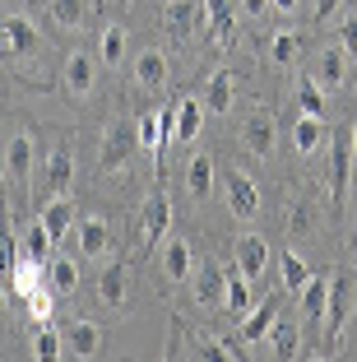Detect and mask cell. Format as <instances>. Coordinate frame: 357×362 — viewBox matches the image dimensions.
<instances>
[{
    "instance_id": "6da1fadb",
    "label": "cell",
    "mask_w": 357,
    "mask_h": 362,
    "mask_svg": "<svg viewBox=\"0 0 357 362\" xmlns=\"http://www.w3.org/2000/svg\"><path fill=\"white\" fill-rule=\"evenodd\" d=\"M135 149H144V144H139V126L112 121L107 135H103V172H121L130 158H135Z\"/></svg>"
},
{
    "instance_id": "7a4b0ae2",
    "label": "cell",
    "mask_w": 357,
    "mask_h": 362,
    "mask_svg": "<svg viewBox=\"0 0 357 362\" xmlns=\"http://www.w3.org/2000/svg\"><path fill=\"white\" fill-rule=\"evenodd\" d=\"M353 311H357L353 284H348V279H334V288H329V307H325V339H329V349L344 344V330H348V320H353Z\"/></svg>"
},
{
    "instance_id": "3957f363",
    "label": "cell",
    "mask_w": 357,
    "mask_h": 362,
    "mask_svg": "<svg viewBox=\"0 0 357 362\" xmlns=\"http://www.w3.org/2000/svg\"><path fill=\"white\" fill-rule=\"evenodd\" d=\"M274 139H279V126H274V117L264 112V107H255L251 117L242 121V149L251 153V158H274Z\"/></svg>"
},
{
    "instance_id": "277c9868",
    "label": "cell",
    "mask_w": 357,
    "mask_h": 362,
    "mask_svg": "<svg viewBox=\"0 0 357 362\" xmlns=\"http://www.w3.org/2000/svg\"><path fill=\"white\" fill-rule=\"evenodd\" d=\"M311 79L325 93H339L348 84V47H320L315 61H311Z\"/></svg>"
},
{
    "instance_id": "5b68a950",
    "label": "cell",
    "mask_w": 357,
    "mask_h": 362,
    "mask_svg": "<svg viewBox=\"0 0 357 362\" xmlns=\"http://www.w3.org/2000/svg\"><path fill=\"white\" fill-rule=\"evenodd\" d=\"M353 135H334V153H329V195H334V204L348 200V181H353Z\"/></svg>"
},
{
    "instance_id": "8992f818",
    "label": "cell",
    "mask_w": 357,
    "mask_h": 362,
    "mask_svg": "<svg viewBox=\"0 0 357 362\" xmlns=\"http://www.w3.org/2000/svg\"><path fill=\"white\" fill-rule=\"evenodd\" d=\"M74 237H79V251H84L88 260H107L112 256V223L98 218V214L79 218V223H74Z\"/></svg>"
},
{
    "instance_id": "52a82bcc",
    "label": "cell",
    "mask_w": 357,
    "mask_h": 362,
    "mask_svg": "<svg viewBox=\"0 0 357 362\" xmlns=\"http://www.w3.org/2000/svg\"><path fill=\"white\" fill-rule=\"evenodd\" d=\"M93 79H98V61L88 52H70V56H65L61 84H65L70 98H88V93H93Z\"/></svg>"
},
{
    "instance_id": "ba28073f",
    "label": "cell",
    "mask_w": 357,
    "mask_h": 362,
    "mask_svg": "<svg viewBox=\"0 0 357 362\" xmlns=\"http://www.w3.org/2000/svg\"><path fill=\"white\" fill-rule=\"evenodd\" d=\"M33 158H37V149H33V135H28V130L10 135V144H5V177H10V181H19V186H28Z\"/></svg>"
},
{
    "instance_id": "9c48e42d",
    "label": "cell",
    "mask_w": 357,
    "mask_h": 362,
    "mask_svg": "<svg viewBox=\"0 0 357 362\" xmlns=\"http://www.w3.org/2000/svg\"><path fill=\"white\" fill-rule=\"evenodd\" d=\"M228 204L242 223L260 214V191H255V181L246 177V172H228Z\"/></svg>"
},
{
    "instance_id": "30bf717a",
    "label": "cell",
    "mask_w": 357,
    "mask_h": 362,
    "mask_svg": "<svg viewBox=\"0 0 357 362\" xmlns=\"http://www.w3.org/2000/svg\"><path fill=\"white\" fill-rule=\"evenodd\" d=\"M74 223H79V209H74V200H70V195H52V204L42 209V228L52 233V242L61 246V237H70Z\"/></svg>"
},
{
    "instance_id": "8fae6325",
    "label": "cell",
    "mask_w": 357,
    "mask_h": 362,
    "mask_svg": "<svg viewBox=\"0 0 357 362\" xmlns=\"http://www.w3.org/2000/svg\"><path fill=\"white\" fill-rule=\"evenodd\" d=\"M168 56L163 52H153V47H144V52L135 56V84L144 88V93H158V88L168 84Z\"/></svg>"
},
{
    "instance_id": "7c38bea8",
    "label": "cell",
    "mask_w": 357,
    "mask_h": 362,
    "mask_svg": "<svg viewBox=\"0 0 357 362\" xmlns=\"http://www.w3.org/2000/svg\"><path fill=\"white\" fill-rule=\"evenodd\" d=\"M42 177H47V195H70L74 186V153L70 149H52L42 163Z\"/></svg>"
},
{
    "instance_id": "4fadbf2b",
    "label": "cell",
    "mask_w": 357,
    "mask_h": 362,
    "mask_svg": "<svg viewBox=\"0 0 357 362\" xmlns=\"http://www.w3.org/2000/svg\"><path fill=\"white\" fill-rule=\"evenodd\" d=\"M168 223H172V204H168V195H148L144 218H139V242L153 246L158 237H168Z\"/></svg>"
},
{
    "instance_id": "5bb4252c",
    "label": "cell",
    "mask_w": 357,
    "mask_h": 362,
    "mask_svg": "<svg viewBox=\"0 0 357 362\" xmlns=\"http://www.w3.org/2000/svg\"><path fill=\"white\" fill-rule=\"evenodd\" d=\"M264 265H269V246H264V237L260 233L237 237V269H242L246 279H260Z\"/></svg>"
},
{
    "instance_id": "9a60e30c",
    "label": "cell",
    "mask_w": 357,
    "mask_h": 362,
    "mask_svg": "<svg viewBox=\"0 0 357 362\" xmlns=\"http://www.w3.org/2000/svg\"><path fill=\"white\" fill-rule=\"evenodd\" d=\"M232 103H237V79H232V70H213L209 93H204V112H209V117H228Z\"/></svg>"
},
{
    "instance_id": "2e32d148",
    "label": "cell",
    "mask_w": 357,
    "mask_h": 362,
    "mask_svg": "<svg viewBox=\"0 0 357 362\" xmlns=\"http://www.w3.org/2000/svg\"><path fill=\"white\" fill-rule=\"evenodd\" d=\"M274 320H279V293H274V298H264L255 311H246V316H242V339H246V344H260V339H269Z\"/></svg>"
},
{
    "instance_id": "e0dca14e",
    "label": "cell",
    "mask_w": 357,
    "mask_h": 362,
    "mask_svg": "<svg viewBox=\"0 0 357 362\" xmlns=\"http://www.w3.org/2000/svg\"><path fill=\"white\" fill-rule=\"evenodd\" d=\"M65 349L74 358H98L103 353V330H98L93 320H70L65 325Z\"/></svg>"
},
{
    "instance_id": "ac0fdd59",
    "label": "cell",
    "mask_w": 357,
    "mask_h": 362,
    "mask_svg": "<svg viewBox=\"0 0 357 362\" xmlns=\"http://www.w3.org/2000/svg\"><path fill=\"white\" fill-rule=\"evenodd\" d=\"M0 33H5V37H10V47H14V52H23V56H37V52H42V33L33 28L28 14H10V19L0 23Z\"/></svg>"
},
{
    "instance_id": "d6986e66",
    "label": "cell",
    "mask_w": 357,
    "mask_h": 362,
    "mask_svg": "<svg viewBox=\"0 0 357 362\" xmlns=\"http://www.w3.org/2000/svg\"><path fill=\"white\" fill-rule=\"evenodd\" d=\"M204 33H209L218 47L232 42V33H237V14H232L228 0H204Z\"/></svg>"
},
{
    "instance_id": "ffe728a7",
    "label": "cell",
    "mask_w": 357,
    "mask_h": 362,
    "mask_svg": "<svg viewBox=\"0 0 357 362\" xmlns=\"http://www.w3.org/2000/svg\"><path fill=\"white\" fill-rule=\"evenodd\" d=\"M329 288H334V274H311V279H306V288L297 293V298H302V316L306 320H325Z\"/></svg>"
},
{
    "instance_id": "44dd1931",
    "label": "cell",
    "mask_w": 357,
    "mask_h": 362,
    "mask_svg": "<svg viewBox=\"0 0 357 362\" xmlns=\"http://www.w3.org/2000/svg\"><path fill=\"white\" fill-rule=\"evenodd\" d=\"M126 288H130V269L126 265H107L103 274H98V298H103V307L121 311L126 307Z\"/></svg>"
},
{
    "instance_id": "7402d4cb",
    "label": "cell",
    "mask_w": 357,
    "mask_h": 362,
    "mask_svg": "<svg viewBox=\"0 0 357 362\" xmlns=\"http://www.w3.org/2000/svg\"><path fill=\"white\" fill-rule=\"evenodd\" d=\"M329 139V130H325V117H311V112H302V121L293 126V149L302 153V158H311L320 144Z\"/></svg>"
},
{
    "instance_id": "603a6c76",
    "label": "cell",
    "mask_w": 357,
    "mask_h": 362,
    "mask_svg": "<svg viewBox=\"0 0 357 362\" xmlns=\"http://www.w3.org/2000/svg\"><path fill=\"white\" fill-rule=\"evenodd\" d=\"M163 269H168L172 284H186V279H190L195 256H190V242H186V237H168V246H163Z\"/></svg>"
},
{
    "instance_id": "cb8c5ba5",
    "label": "cell",
    "mask_w": 357,
    "mask_h": 362,
    "mask_svg": "<svg viewBox=\"0 0 357 362\" xmlns=\"http://www.w3.org/2000/svg\"><path fill=\"white\" fill-rule=\"evenodd\" d=\"M47 284H52L56 298H70L74 288H79V265L70 256H52L47 260Z\"/></svg>"
},
{
    "instance_id": "d4e9b609",
    "label": "cell",
    "mask_w": 357,
    "mask_h": 362,
    "mask_svg": "<svg viewBox=\"0 0 357 362\" xmlns=\"http://www.w3.org/2000/svg\"><path fill=\"white\" fill-rule=\"evenodd\" d=\"M200 130H204V103L200 98H181L177 103V139H200Z\"/></svg>"
},
{
    "instance_id": "484cf974",
    "label": "cell",
    "mask_w": 357,
    "mask_h": 362,
    "mask_svg": "<svg viewBox=\"0 0 357 362\" xmlns=\"http://www.w3.org/2000/svg\"><path fill=\"white\" fill-rule=\"evenodd\" d=\"M195 14H200L195 0H168V10H163V28H168L172 37H186V33L195 28Z\"/></svg>"
},
{
    "instance_id": "4316f807",
    "label": "cell",
    "mask_w": 357,
    "mask_h": 362,
    "mask_svg": "<svg viewBox=\"0 0 357 362\" xmlns=\"http://www.w3.org/2000/svg\"><path fill=\"white\" fill-rule=\"evenodd\" d=\"M139 144H144L153 158H163L168 153V126H163V112H148V117H139Z\"/></svg>"
},
{
    "instance_id": "83f0119b",
    "label": "cell",
    "mask_w": 357,
    "mask_h": 362,
    "mask_svg": "<svg viewBox=\"0 0 357 362\" xmlns=\"http://www.w3.org/2000/svg\"><path fill=\"white\" fill-rule=\"evenodd\" d=\"M186 186H190L195 200H209V191H213V158H209V153H195V158H190Z\"/></svg>"
},
{
    "instance_id": "f1b7e54d",
    "label": "cell",
    "mask_w": 357,
    "mask_h": 362,
    "mask_svg": "<svg viewBox=\"0 0 357 362\" xmlns=\"http://www.w3.org/2000/svg\"><path fill=\"white\" fill-rule=\"evenodd\" d=\"M42 269H47V265H42V260H33V256H23L19 265L10 269V284H14V298H19V302L28 298V293H37V284H42Z\"/></svg>"
},
{
    "instance_id": "f546056e",
    "label": "cell",
    "mask_w": 357,
    "mask_h": 362,
    "mask_svg": "<svg viewBox=\"0 0 357 362\" xmlns=\"http://www.w3.org/2000/svg\"><path fill=\"white\" fill-rule=\"evenodd\" d=\"M223 293H228V269L204 265V269H200V284H195V302H200V307H213Z\"/></svg>"
},
{
    "instance_id": "4dcf8cb0",
    "label": "cell",
    "mask_w": 357,
    "mask_h": 362,
    "mask_svg": "<svg viewBox=\"0 0 357 362\" xmlns=\"http://www.w3.org/2000/svg\"><path fill=\"white\" fill-rule=\"evenodd\" d=\"M223 302H228V311L237 320L251 311V279H246L242 269H228V293H223Z\"/></svg>"
},
{
    "instance_id": "1f68e13d",
    "label": "cell",
    "mask_w": 357,
    "mask_h": 362,
    "mask_svg": "<svg viewBox=\"0 0 357 362\" xmlns=\"http://www.w3.org/2000/svg\"><path fill=\"white\" fill-rule=\"evenodd\" d=\"M279 274H283V293H302L306 279H311L315 269L306 265V260L297 256V251H283V256H279Z\"/></svg>"
},
{
    "instance_id": "d6a6232c",
    "label": "cell",
    "mask_w": 357,
    "mask_h": 362,
    "mask_svg": "<svg viewBox=\"0 0 357 362\" xmlns=\"http://www.w3.org/2000/svg\"><path fill=\"white\" fill-rule=\"evenodd\" d=\"M98 52H103V65H107V70H116V65L126 61V52H130V37H126V28H121V23L103 28V42H98Z\"/></svg>"
},
{
    "instance_id": "836d02e7",
    "label": "cell",
    "mask_w": 357,
    "mask_h": 362,
    "mask_svg": "<svg viewBox=\"0 0 357 362\" xmlns=\"http://www.w3.org/2000/svg\"><path fill=\"white\" fill-rule=\"evenodd\" d=\"M269 344H274V353H279V358H297V353H302V330H297L293 320H274Z\"/></svg>"
},
{
    "instance_id": "e575fe53",
    "label": "cell",
    "mask_w": 357,
    "mask_h": 362,
    "mask_svg": "<svg viewBox=\"0 0 357 362\" xmlns=\"http://www.w3.org/2000/svg\"><path fill=\"white\" fill-rule=\"evenodd\" d=\"M297 56H302V37H297V33H274L269 37V61L279 65V70L297 65Z\"/></svg>"
},
{
    "instance_id": "d590c367",
    "label": "cell",
    "mask_w": 357,
    "mask_h": 362,
    "mask_svg": "<svg viewBox=\"0 0 357 362\" xmlns=\"http://www.w3.org/2000/svg\"><path fill=\"white\" fill-rule=\"evenodd\" d=\"M297 107H302V112H311V117H325V88L315 84L311 75L297 84Z\"/></svg>"
},
{
    "instance_id": "8d00e7d4",
    "label": "cell",
    "mask_w": 357,
    "mask_h": 362,
    "mask_svg": "<svg viewBox=\"0 0 357 362\" xmlns=\"http://www.w3.org/2000/svg\"><path fill=\"white\" fill-rule=\"evenodd\" d=\"M61 349H65V339L52 330V325H42L37 339H33V358H37V362H56V358H61Z\"/></svg>"
},
{
    "instance_id": "74e56055",
    "label": "cell",
    "mask_w": 357,
    "mask_h": 362,
    "mask_svg": "<svg viewBox=\"0 0 357 362\" xmlns=\"http://www.w3.org/2000/svg\"><path fill=\"white\" fill-rule=\"evenodd\" d=\"M52 19L61 28H84V0H52Z\"/></svg>"
},
{
    "instance_id": "f35d334b",
    "label": "cell",
    "mask_w": 357,
    "mask_h": 362,
    "mask_svg": "<svg viewBox=\"0 0 357 362\" xmlns=\"http://www.w3.org/2000/svg\"><path fill=\"white\" fill-rule=\"evenodd\" d=\"M23 246H28V256L33 260H42V265H47V260H52V233H47V228H42V218H37V223H33L28 228V237H23Z\"/></svg>"
},
{
    "instance_id": "ab89813d",
    "label": "cell",
    "mask_w": 357,
    "mask_h": 362,
    "mask_svg": "<svg viewBox=\"0 0 357 362\" xmlns=\"http://www.w3.org/2000/svg\"><path fill=\"white\" fill-rule=\"evenodd\" d=\"M23 307H28V316L37 320V325H47V320H52V307H56L52 284H47V288H37V293H28V298H23Z\"/></svg>"
},
{
    "instance_id": "60d3db41",
    "label": "cell",
    "mask_w": 357,
    "mask_h": 362,
    "mask_svg": "<svg viewBox=\"0 0 357 362\" xmlns=\"http://www.w3.org/2000/svg\"><path fill=\"white\" fill-rule=\"evenodd\" d=\"M339 10V0H315V19H329Z\"/></svg>"
},
{
    "instance_id": "b9f144b4",
    "label": "cell",
    "mask_w": 357,
    "mask_h": 362,
    "mask_svg": "<svg viewBox=\"0 0 357 362\" xmlns=\"http://www.w3.org/2000/svg\"><path fill=\"white\" fill-rule=\"evenodd\" d=\"M297 5L302 0H269V10H279V14H297Z\"/></svg>"
},
{
    "instance_id": "7bdbcfd3",
    "label": "cell",
    "mask_w": 357,
    "mask_h": 362,
    "mask_svg": "<svg viewBox=\"0 0 357 362\" xmlns=\"http://www.w3.org/2000/svg\"><path fill=\"white\" fill-rule=\"evenodd\" d=\"M344 47H348V52H357V23H344Z\"/></svg>"
},
{
    "instance_id": "ee69618b",
    "label": "cell",
    "mask_w": 357,
    "mask_h": 362,
    "mask_svg": "<svg viewBox=\"0 0 357 362\" xmlns=\"http://www.w3.org/2000/svg\"><path fill=\"white\" fill-rule=\"evenodd\" d=\"M246 14H269V0H242Z\"/></svg>"
},
{
    "instance_id": "f6af8a7d",
    "label": "cell",
    "mask_w": 357,
    "mask_h": 362,
    "mask_svg": "<svg viewBox=\"0 0 357 362\" xmlns=\"http://www.w3.org/2000/svg\"><path fill=\"white\" fill-rule=\"evenodd\" d=\"M353 153H357V126H353Z\"/></svg>"
}]
</instances>
